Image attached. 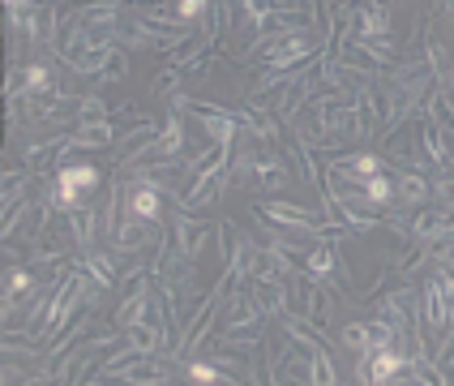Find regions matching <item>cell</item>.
Masks as SVG:
<instances>
[{
	"label": "cell",
	"instance_id": "cell-1",
	"mask_svg": "<svg viewBox=\"0 0 454 386\" xmlns=\"http://www.w3.org/2000/svg\"><path fill=\"white\" fill-rule=\"evenodd\" d=\"M99 180H103L99 168H90V163H60V168H56V180H51V189H48V202L69 215V210L82 206L86 193L99 189Z\"/></svg>",
	"mask_w": 454,
	"mask_h": 386
},
{
	"label": "cell",
	"instance_id": "cell-2",
	"mask_svg": "<svg viewBox=\"0 0 454 386\" xmlns=\"http://www.w3.org/2000/svg\"><path fill=\"white\" fill-rule=\"evenodd\" d=\"M163 198H168V193H163L151 177H137L133 185H125V206H129V215H137V219L159 224V219H163Z\"/></svg>",
	"mask_w": 454,
	"mask_h": 386
},
{
	"label": "cell",
	"instance_id": "cell-3",
	"mask_svg": "<svg viewBox=\"0 0 454 386\" xmlns=\"http://www.w3.org/2000/svg\"><path fill=\"white\" fill-rule=\"evenodd\" d=\"M154 236H159V224L137 219V215H125V219L116 224V232H112V249H116V254H137V249L151 245Z\"/></svg>",
	"mask_w": 454,
	"mask_h": 386
},
{
	"label": "cell",
	"instance_id": "cell-4",
	"mask_svg": "<svg viewBox=\"0 0 454 386\" xmlns=\"http://www.w3.org/2000/svg\"><path fill=\"white\" fill-rule=\"evenodd\" d=\"M433 198V185L425 180L420 168H399L395 172V202L407 206V210H416V206H425Z\"/></svg>",
	"mask_w": 454,
	"mask_h": 386
},
{
	"label": "cell",
	"instance_id": "cell-5",
	"mask_svg": "<svg viewBox=\"0 0 454 386\" xmlns=\"http://www.w3.org/2000/svg\"><path fill=\"white\" fill-rule=\"evenodd\" d=\"M146 357H154V352H146V348H137V343H129V339H125V343H121L112 357L103 360L99 378H86V382H103V378H121V382H125L129 374H133V369H137Z\"/></svg>",
	"mask_w": 454,
	"mask_h": 386
},
{
	"label": "cell",
	"instance_id": "cell-6",
	"mask_svg": "<svg viewBox=\"0 0 454 386\" xmlns=\"http://www.w3.org/2000/svg\"><path fill=\"white\" fill-rule=\"evenodd\" d=\"M304 266H309V280H313V283H334V280H343V262H339V249L330 245V236L322 240V245H313V249H309Z\"/></svg>",
	"mask_w": 454,
	"mask_h": 386
},
{
	"label": "cell",
	"instance_id": "cell-7",
	"mask_svg": "<svg viewBox=\"0 0 454 386\" xmlns=\"http://www.w3.org/2000/svg\"><path fill=\"white\" fill-rule=\"evenodd\" d=\"M206 236H210V224H202V219H193L189 210H180L176 219V254L189 257V262H198V254H202Z\"/></svg>",
	"mask_w": 454,
	"mask_h": 386
},
{
	"label": "cell",
	"instance_id": "cell-8",
	"mask_svg": "<svg viewBox=\"0 0 454 386\" xmlns=\"http://www.w3.org/2000/svg\"><path fill=\"white\" fill-rule=\"evenodd\" d=\"M407 369V357L390 343V348H373L369 352V382H399V374Z\"/></svg>",
	"mask_w": 454,
	"mask_h": 386
},
{
	"label": "cell",
	"instance_id": "cell-9",
	"mask_svg": "<svg viewBox=\"0 0 454 386\" xmlns=\"http://www.w3.org/2000/svg\"><path fill=\"white\" fill-rule=\"evenodd\" d=\"M262 219L275 224V228H292V224H326L317 210L309 206H292V202H262Z\"/></svg>",
	"mask_w": 454,
	"mask_h": 386
},
{
	"label": "cell",
	"instance_id": "cell-10",
	"mask_svg": "<svg viewBox=\"0 0 454 386\" xmlns=\"http://www.w3.org/2000/svg\"><path fill=\"white\" fill-rule=\"evenodd\" d=\"M262 318H266V309L257 305V296H253L249 283H245V288H236V292L227 296L223 327H231V322H262Z\"/></svg>",
	"mask_w": 454,
	"mask_h": 386
},
{
	"label": "cell",
	"instance_id": "cell-11",
	"mask_svg": "<svg viewBox=\"0 0 454 386\" xmlns=\"http://www.w3.org/2000/svg\"><path fill=\"white\" fill-rule=\"evenodd\" d=\"M112 138H121L112 121H99V125H74L69 146H74V151H103V146H112Z\"/></svg>",
	"mask_w": 454,
	"mask_h": 386
},
{
	"label": "cell",
	"instance_id": "cell-12",
	"mask_svg": "<svg viewBox=\"0 0 454 386\" xmlns=\"http://www.w3.org/2000/svg\"><path fill=\"white\" fill-rule=\"evenodd\" d=\"M253 296H257V305L266 309V313H287L292 309V288L287 283H275V280H249Z\"/></svg>",
	"mask_w": 454,
	"mask_h": 386
},
{
	"label": "cell",
	"instance_id": "cell-13",
	"mask_svg": "<svg viewBox=\"0 0 454 386\" xmlns=\"http://www.w3.org/2000/svg\"><path fill=\"white\" fill-rule=\"evenodd\" d=\"M283 331L292 335V339H301L304 348H326L322 322H313L309 313H283Z\"/></svg>",
	"mask_w": 454,
	"mask_h": 386
},
{
	"label": "cell",
	"instance_id": "cell-14",
	"mask_svg": "<svg viewBox=\"0 0 454 386\" xmlns=\"http://www.w3.org/2000/svg\"><path fill=\"white\" fill-rule=\"evenodd\" d=\"M82 271L99 283V288H116V283L125 280V275L116 271V257H107V254H82Z\"/></svg>",
	"mask_w": 454,
	"mask_h": 386
},
{
	"label": "cell",
	"instance_id": "cell-15",
	"mask_svg": "<svg viewBox=\"0 0 454 386\" xmlns=\"http://www.w3.org/2000/svg\"><path fill=\"white\" fill-rule=\"evenodd\" d=\"M309 65H313V60H309ZM309 65H275V60H266V74L253 82V95H266V91H275V86H283V82L301 77Z\"/></svg>",
	"mask_w": 454,
	"mask_h": 386
},
{
	"label": "cell",
	"instance_id": "cell-16",
	"mask_svg": "<svg viewBox=\"0 0 454 386\" xmlns=\"http://www.w3.org/2000/svg\"><path fill=\"white\" fill-rule=\"evenodd\" d=\"M364 193H369V202L373 206H390L395 202V177H386V172L369 177L364 180Z\"/></svg>",
	"mask_w": 454,
	"mask_h": 386
},
{
	"label": "cell",
	"instance_id": "cell-17",
	"mask_svg": "<svg viewBox=\"0 0 454 386\" xmlns=\"http://www.w3.org/2000/svg\"><path fill=\"white\" fill-rule=\"evenodd\" d=\"M125 339H129V343H137V348H146V352H154V348L163 343V335L154 331L151 322H129V327H125Z\"/></svg>",
	"mask_w": 454,
	"mask_h": 386
},
{
	"label": "cell",
	"instance_id": "cell-18",
	"mask_svg": "<svg viewBox=\"0 0 454 386\" xmlns=\"http://www.w3.org/2000/svg\"><path fill=\"white\" fill-rule=\"evenodd\" d=\"M262 339V322H231L223 327V343H240V348H249Z\"/></svg>",
	"mask_w": 454,
	"mask_h": 386
},
{
	"label": "cell",
	"instance_id": "cell-19",
	"mask_svg": "<svg viewBox=\"0 0 454 386\" xmlns=\"http://www.w3.org/2000/svg\"><path fill=\"white\" fill-rule=\"evenodd\" d=\"M30 288H35V275H30L26 266H9V271H4V301L22 296V292H30Z\"/></svg>",
	"mask_w": 454,
	"mask_h": 386
},
{
	"label": "cell",
	"instance_id": "cell-20",
	"mask_svg": "<svg viewBox=\"0 0 454 386\" xmlns=\"http://www.w3.org/2000/svg\"><path fill=\"white\" fill-rule=\"evenodd\" d=\"M270 9H275V0H240V13L249 18L253 35H262V26H266V18H270Z\"/></svg>",
	"mask_w": 454,
	"mask_h": 386
},
{
	"label": "cell",
	"instance_id": "cell-21",
	"mask_svg": "<svg viewBox=\"0 0 454 386\" xmlns=\"http://www.w3.org/2000/svg\"><path fill=\"white\" fill-rule=\"evenodd\" d=\"M184 378L198 386H210V382H223V374H219V365L215 360H193L189 369H184Z\"/></svg>",
	"mask_w": 454,
	"mask_h": 386
},
{
	"label": "cell",
	"instance_id": "cell-22",
	"mask_svg": "<svg viewBox=\"0 0 454 386\" xmlns=\"http://www.w3.org/2000/svg\"><path fill=\"white\" fill-rule=\"evenodd\" d=\"M313 382H317V386L339 382V374H334V360L326 357V348H313Z\"/></svg>",
	"mask_w": 454,
	"mask_h": 386
},
{
	"label": "cell",
	"instance_id": "cell-23",
	"mask_svg": "<svg viewBox=\"0 0 454 386\" xmlns=\"http://www.w3.org/2000/svg\"><path fill=\"white\" fill-rule=\"evenodd\" d=\"M343 343L352 348L356 357L373 352V348H369V327H364V322H352V327H343Z\"/></svg>",
	"mask_w": 454,
	"mask_h": 386
},
{
	"label": "cell",
	"instance_id": "cell-24",
	"mask_svg": "<svg viewBox=\"0 0 454 386\" xmlns=\"http://www.w3.org/2000/svg\"><path fill=\"white\" fill-rule=\"evenodd\" d=\"M180 82H184V69H176V65H172V69H163V74L151 82V95H180V91H176Z\"/></svg>",
	"mask_w": 454,
	"mask_h": 386
},
{
	"label": "cell",
	"instance_id": "cell-25",
	"mask_svg": "<svg viewBox=\"0 0 454 386\" xmlns=\"http://www.w3.org/2000/svg\"><path fill=\"white\" fill-rule=\"evenodd\" d=\"M26 185H30V168H22V172H9V177H4V185H0L4 202H13V198H26Z\"/></svg>",
	"mask_w": 454,
	"mask_h": 386
},
{
	"label": "cell",
	"instance_id": "cell-26",
	"mask_svg": "<svg viewBox=\"0 0 454 386\" xmlns=\"http://www.w3.org/2000/svg\"><path fill=\"white\" fill-rule=\"evenodd\" d=\"M99 121H107V103H103L99 95H86V99H82V121H77V125H99Z\"/></svg>",
	"mask_w": 454,
	"mask_h": 386
},
{
	"label": "cell",
	"instance_id": "cell-27",
	"mask_svg": "<svg viewBox=\"0 0 454 386\" xmlns=\"http://www.w3.org/2000/svg\"><path fill=\"white\" fill-rule=\"evenodd\" d=\"M172 4H176L180 22H202L206 9H210V0H172Z\"/></svg>",
	"mask_w": 454,
	"mask_h": 386
},
{
	"label": "cell",
	"instance_id": "cell-28",
	"mask_svg": "<svg viewBox=\"0 0 454 386\" xmlns=\"http://www.w3.org/2000/svg\"><path fill=\"white\" fill-rule=\"evenodd\" d=\"M433 202L437 206H454V172H442L433 180Z\"/></svg>",
	"mask_w": 454,
	"mask_h": 386
},
{
	"label": "cell",
	"instance_id": "cell-29",
	"mask_svg": "<svg viewBox=\"0 0 454 386\" xmlns=\"http://www.w3.org/2000/svg\"><path fill=\"white\" fill-rule=\"evenodd\" d=\"M129 74V56L125 51H112V60H107V65H103V82H121V77Z\"/></svg>",
	"mask_w": 454,
	"mask_h": 386
},
{
	"label": "cell",
	"instance_id": "cell-30",
	"mask_svg": "<svg viewBox=\"0 0 454 386\" xmlns=\"http://www.w3.org/2000/svg\"><path fill=\"white\" fill-rule=\"evenodd\" d=\"M442 13H446V18H454V0H442Z\"/></svg>",
	"mask_w": 454,
	"mask_h": 386
},
{
	"label": "cell",
	"instance_id": "cell-31",
	"mask_svg": "<svg viewBox=\"0 0 454 386\" xmlns=\"http://www.w3.org/2000/svg\"><path fill=\"white\" fill-rule=\"evenodd\" d=\"M446 382H454V369H450V374H446Z\"/></svg>",
	"mask_w": 454,
	"mask_h": 386
},
{
	"label": "cell",
	"instance_id": "cell-32",
	"mask_svg": "<svg viewBox=\"0 0 454 386\" xmlns=\"http://www.w3.org/2000/svg\"><path fill=\"white\" fill-rule=\"evenodd\" d=\"M450 86H454V69H450Z\"/></svg>",
	"mask_w": 454,
	"mask_h": 386
}]
</instances>
